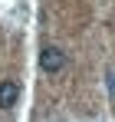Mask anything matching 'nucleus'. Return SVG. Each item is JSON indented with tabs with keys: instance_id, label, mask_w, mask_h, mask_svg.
<instances>
[{
	"instance_id": "obj_1",
	"label": "nucleus",
	"mask_w": 115,
	"mask_h": 122,
	"mask_svg": "<svg viewBox=\"0 0 115 122\" xmlns=\"http://www.w3.org/2000/svg\"><path fill=\"white\" fill-rule=\"evenodd\" d=\"M62 66H66V53H62L59 46H43V53H39V69L49 73V76H56Z\"/></svg>"
},
{
	"instance_id": "obj_2",
	"label": "nucleus",
	"mask_w": 115,
	"mask_h": 122,
	"mask_svg": "<svg viewBox=\"0 0 115 122\" xmlns=\"http://www.w3.org/2000/svg\"><path fill=\"white\" fill-rule=\"evenodd\" d=\"M20 99V82L17 79H3L0 82V109H13Z\"/></svg>"
},
{
	"instance_id": "obj_3",
	"label": "nucleus",
	"mask_w": 115,
	"mask_h": 122,
	"mask_svg": "<svg viewBox=\"0 0 115 122\" xmlns=\"http://www.w3.org/2000/svg\"><path fill=\"white\" fill-rule=\"evenodd\" d=\"M105 86H109V99L115 102V66L109 69V73H105Z\"/></svg>"
}]
</instances>
